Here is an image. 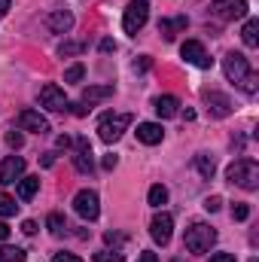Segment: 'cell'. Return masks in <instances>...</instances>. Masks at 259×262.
<instances>
[{
  "label": "cell",
  "mask_w": 259,
  "mask_h": 262,
  "mask_svg": "<svg viewBox=\"0 0 259 262\" xmlns=\"http://www.w3.org/2000/svg\"><path fill=\"white\" fill-rule=\"evenodd\" d=\"M226 180L232 186H241V189L253 192V189H259V165L253 159H238L226 168Z\"/></svg>",
  "instance_id": "obj_1"
},
{
  "label": "cell",
  "mask_w": 259,
  "mask_h": 262,
  "mask_svg": "<svg viewBox=\"0 0 259 262\" xmlns=\"http://www.w3.org/2000/svg\"><path fill=\"white\" fill-rule=\"evenodd\" d=\"M213 244H217V229H210L207 223H192L186 229V235H183V247L189 253H198V256L207 253Z\"/></svg>",
  "instance_id": "obj_2"
},
{
  "label": "cell",
  "mask_w": 259,
  "mask_h": 262,
  "mask_svg": "<svg viewBox=\"0 0 259 262\" xmlns=\"http://www.w3.org/2000/svg\"><path fill=\"white\" fill-rule=\"evenodd\" d=\"M131 113H107L101 122H98V137L104 140V143H116L122 134H125V128L131 125Z\"/></svg>",
  "instance_id": "obj_3"
},
{
  "label": "cell",
  "mask_w": 259,
  "mask_h": 262,
  "mask_svg": "<svg viewBox=\"0 0 259 262\" xmlns=\"http://www.w3.org/2000/svg\"><path fill=\"white\" fill-rule=\"evenodd\" d=\"M146 18H149V3L146 0H131L128 6H125V12H122V28H125V34H137L143 25H146Z\"/></svg>",
  "instance_id": "obj_4"
},
{
  "label": "cell",
  "mask_w": 259,
  "mask_h": 262,
  "mask_svg": "<svg viewBox=\"0 0 259 262\" xmlns=\"http://www.w3.org/2000/svg\"><path fill=\"white\" fill-rule=\"evenodd\" d=\"M247 0H213L210 3V18L217 21H235V18H244L247 15Z\"/></svg>",
  "instance_id": "obj_5"
},
{
  "label": "cell",
  "mask_w": 259,
  "mask_h": 262,
  "mask_svg": "<svg viewBox=\"0 0 259 262\" xmlns=\"http://www.w3.org/2000/svg\"><path fill=\"white\" fill-rule=\"evenodd\" d=\"M40 107H46V110H52V113H67V110H70V101H67L64 89H58L55 82H46V85L40 89Z\"/></svg>",
  "instance_id": "obj_6"
},
{
  "label": "cell",
  "mask_w": 259,
  "mask_h": 262,
  "mask_svg": "<svg viewBox=\"0 0 259 262\" xmlns=\"http://www.w3.org/2000/svg\"><path fill=\"white\" fill-rule=\"evenodd\" d=\"M73 210L82 216V220H98V213H101V198L95 189H79L76 198H73Z\"/></svg>",
  "instance_id": "obj_7"
},
{
  "label": "cell",
  "mask_w": 259,
  "mask_h": 262,
  "mask_svg": "<svg viewBox=\"0 0 259 262\" xmlns=\"http://www.w3.org/2000/svg\"><path fill=\"white\" fill-rule=\"evenodd\" d=\"M223 73H226L229 82L241 85V79L250 73V61H247V55H241V52H229V55L223 58Z\"/></svg>",
  "instance_id": "obj_8"
},
{
  "label": "cell",
  "mask_w": 259,
  "mask_h": 262,
  "mask_svg": "<svg viewBox=\"0 0 259 262\" xmlns=\"http://www.w3.org/2000/svg\"><path fill=\"white\" fill-rule=\"evenodd\" d=\"M171 232H174V216H171V213H165V210H162V213H156V216H153V223H149V235H153V241L165 247V244L171 241Z\"/></svg>",
  "instance_id": "obj_9"
},
{
  "label": "cell",
  "mask_w": 259,
  "mask_h": 262,
  "mask_svg": "<svg viewBox=\"0 0 259 262\" xmlns=\"http://www.w3.org/2000/svg\"><path fill=\"white\" fill-rule=\"evenodd\" d=\"M25 177V159L21 156H6L0 162V186H9V183H18Z\"/></svg>",
  "instance_id": "obj_10"
},
{
  "label": "cell",
  "mask_w": 259,
  "mask_h": 262,
  "mask_svg": "<svg viewBox=\"0 0 259 262\" xmlns=\"http://www.w3.org/2000/svg\"><path fill=\"white\" fill-rule=\"evenodd\" d=\"M18 131H34V134H49V119L37 110H21L18 113Z\"/></svg>",
  "instance_id": "obj_11"
},
{
  "label": "cell",
  "mask_w": 259,
  "mask_h": 262,
  "mask_svg": "<svg viewBox=\"0 0 259 262\" xmlns=\"http://www.w3.org/2000/svg\"><path fill=\"white\" fill-rule=\"evenodd\" d=\"M180 55L186 58V64H195V67H201V70H207V67L213 64V58H207V52H204V46L198 40H186L180 46Z\"/></svg>",
  "instance_id": "obj_12"
},
{
  "label": "cell",
  "mask_w": 259,
  "mask_h": 262,
  "mask_svg": "<svg viewBox=\"0 0 259 262\" xmlns=\"http://www.w3.org/2000/svg\"><path fill=\"white\" fill-rule=\"evenodd\" d=\"M204 104H207V113H210L213 119H226V116L232 113V101H229V95H223V92H207V95H204Z\"/></svg>",
  "instance_id": "obj_13"
},
{
  "label": "cell",
  "mask_w": 259,
  "mask_h": 262,
  "mask_svg": "<svg viewBox=\"0 0 259 262\" xmlns=\"http://www.w3.org/2000/svg\"><path fill=\"white\" fill-rule=\"evenodd\" d=\"M73 168L79 174H92L95 171V159H92V146L85 137H76V152H73Z\"/></svg>",
  "instance_id": "obj_14"
},
{
  "label": "cell",
  "mask_w": 259,
  "mask_h": 262,
  "mask_svg": "<svg viewBox=\"0 0 259 262\" xmlns=\"http://www.w3.org/2000/svg\"><path fill=\"white\" fill-rule=\"evenodd\" d=\"M46 28H49L52 34H67V31L73 28V12H70V9H52V12L46 15Z\"/></svg>",
  "instance_id": "obj_15"
},
{
  "label": "cell",
  "mask_w": 259,
  "mask_h": 262,
  "mask_svg": "<svg viewBox=\"0 0 259 262\" xmlns=\"http://www.w3.org/2000/svg\"><path fill=\"white\" fill-rule=\"evenodd\" d=\"M134 134H137V140H140V143H146V146H156V143H162L165 128H162L159 122H140Z\"/></svg>",
  "instance_id": "obj_16"
},
{
  "label": "cell",
  "mask_w": 259,
  "mask_h": 262,
  "mask_svg": "<svg viewBox=\"0 0 259 262\" xmlns=\"http://www.w3.org/2000/svg\"><path fill=\"white\" fill-rule=\"evenodd\" d=\"M107 98H113V85H89V89L82 92V101H79V104H85V107L92 110L95 104H101V101H107Z\"/></svg>",
  "instance_id": "obj_17"
},
{
  "label": "cell",
  "mask_w": 259,
  "mask_h": 262,
  "mask_svg": "<svg viewBox=\"0 0 259 262\" xmlns=\"http://www.w3.org/2000/svg\"><path fill=\"white\" fill-rule=\"evenodd\" d=\"M153 107H156L159 119H171V116H177V113H180V101H177L174 95H159Z\"/></svg>",
  "instance_id": "obj_18"
},
{
  "label": "cell",
  "mask_w": 259,
  "mask_h": 262,
  "mask_svg": "<svg viewBox=\"0 0 259 262\" xmlns=\"http://www.w3.org/2000/svg\"><path fill=\"white\" fill-rule=\"evenodd\" d=\"M186 25H189V21H186L183 15H180V18H162V21H159V34H162L165 40H174L177 31H183Z\"/></svg>",
  "instance_id": "obj_19"
},
{
  "label": "cell",
  "mask_w": 259,
  "mask_h": 262,
  "mask_svg": "<svg viewBox=\"0 0 259 262\" xmlns=\"http://www.w3.org/2000/svg\"><path fill=\"white\" fill-rule=\"evenodd\" d=\"M195 171H198L204 180H213V174H217V162H213V156L198 152V156H195Z\"/></svg>",
  "instance_id": "obj_20"
},
{
  "label": "cell",
  "mask_w": 259,
  "mask_h": 262,
  "mask_svg": "<svg viewBox=\"0 0 259 262\" xmlns=\"http://www.w3.org/2000/svg\"><path fill=\"white\" fill-rule=\"evenodd\" d=\"M241 40H244L247 49H256L259 46V21L256 18H247V21H244V28H241Z\"/></svg>",
  "instance_id": "obj_21"
},
{
  "label": "cell",
  "mask_w": 259,
  "mask_h": 262,
  "mask_svg": "<svg viewBox=\"0 0 259 262\" xmlns=\"http://www.w3.org/2000/svg\"><path fill=\"white\" fill-rule=\"evenodd\" d=\"M37 189H40V177H21L15 192H18V198H21V201H31V198L37 195Z\"/></svg>",
  "instance_id": "obj_22"
},
{
  "label": "cell",
  "mask_w": 259,
  "mask_h": 262,
  "mask_svg": "<svg viewBox=\"0 0 259 262\" xmlns=\"http://www.w3.org/2000/svg\"><path fill=\"white\" fill-rule=\"evenodd\" d=\"M82 52H85V43L82 40H64L58 46V55L61 58H73V55H82Z\"/></svg>",
  "instance_id": "obj_23"
},
{
  "label": "cell",
  "mask_w": 259,
  "mask_h": 262,
  "mask_svg": "<svg viewBox=\"0 0 259 262\" xmlns=\"http://www.w3.org/2000/svg\"><path fill=\"white\" fill-rule=\"evenodd\" d=\"M25 259H28V253L21 247H6L0 241V262H25Z\"/></svg>",
  "instance_id": "obj_24"
},
{
  "label": "cell",
  "mask_w": 259,
  "mask_h": 262,
  "mask_svg": "<svg viewBox=\"0 0 259 262\" xmlns=\"http://www.w3.org/2000/svg\"><path fill=\"white\" fill-rule=\"evenodd\" d=\"M46 229H49V235H64V229H67V220H64V213H49L46 216Z\"/></svg>",
  "instance_id": "obj_25"
},
{
  "label": "cell",
  "mask_w": 259,
  "mask_h": 262,
  "mask_svg": "<svg viewBox=\"0 0 259 262\" xmlns=\"http://www.w3.org/2000/svg\"><path fill=\"white\" fill-rule=\"evenodd\" d=\"M146 201H149L153 207H162V204H168V189H165L162 183L149 186V195H146Z\"/></svg>",
  "instance_id": "obj_26"
},
{
  "label": "cell",
  "mask_w": 259,
  "mask_h": 262,
  "mask_svg": "<svg viewBox=\"0 0 259 262\" xmlns=\"http://www.w3.org/2000/svg\"><path fill=\"white\" fill-rule=\"evenodd\" d=\"M15 210H18L15 198L6 195V192H0V216H15Z\"/></svg>",
  "instance_id": "obj_27"
},
{
  "label": "cell",
  "mask_w": 259,
  "mask_h": 262,
  "mask_svg": "<svg viewBox=\"0 0 259 262\" xmlns=\"http://www.w3.org/2000/svg\"><path fill=\"white\" fill-rule=\"evenodd\" d=\"M82 76H85V67H82V64H70V67L64 70V82H67V85H73V82H79Z\"/></svg>",
  "instance_id": "obj_28"
},
{
  "label": "cell",
  "mask_w": 259,
  "mask_h": 262,
  "mask_svg": "<svg viewBox=\"0 0 259 262\" xmlns=\"http://www.w3.org/2000/svg\"><path fill=\"white\" fill-rule=\"evenodd\" d=\"M250 216V204H244V201H238V204H232V220H238V223H244Z\"/></svg>",
  "instance_id": "obj_29"
},
{
  "label": "cell",
  "mask_w": 259,
  "mask_h": 262,
  "mask_svg": "<svg viewBox=\"0 0 259 262\" xmlns=\"http://www.w3.org/2000/svg\"><path fill=\"white\" fill-rule=\"evenodd\" d=\"M95 262H122V253L119 250H98Z\"/></svg>",
  "instance_id": "obj_30"
},
{
  "label": "cell",
  "mask_w": 259,
  "mask_h": 262,
  "mask_svg": "<svg viewBox=\"0 0 259 262\" xmlns=\"http://www.w3.org/2000/svg\"><path fill=\"white\" fill-rule=\"evenodd\" d=\"M104 241H107L113 250H122V244H125V235H119V232H107V235H104Z\"/></svg>",
  "instance_id": "obj_31"
},
{
  "label": "cell",
  "mask_w": 259,
  "mask_h": 262,
  "mask_svg": "<svg viewBox=\"0 0 259 262\" xmlns=\"http://www.w3.org/2000/svg\"><path fill=\"white\" fill-rule=\"evenodd\" d=\"M6 143H9V146H12V149H21V143H25V134H21V131H9V134H6Z\"/></svg>",
  "instance_id": "obj_32"
},
{
  "label": "cell",
  "mask_w": 259,
  "mask_h": 262,
  "mask_svg": "<svg viewBox=\"0 0 259 262\" xmlns=\"http://www.w3.org/2000/svg\"><path fill=\"white\" fill-rule=\"evenodd\" d=\"M256 73H247V76H244V79H241V89H244V92H250V95H253V92H256Z\"/></svg>",
  "instance_id": "obj_33"
},
{
  "label": "cell",
  "mask_w": 259,
  "mask_h": 262,
  "mask_svg": "<svg viewBox=\"0 0 259 262\" xmlns=\"http://www.w3.org/2000/svg\"><path fill=\"white\" fill-rule=\"evenodd\" d=\"M204 207H207L210 213H217V210L223 207V198H220V195H210V198H207V201H204Z\"/></svg>",
  "instance_id": "obj_34"
},
{
  "label": "cell",
  "mask_w": 259,
  "mask_h": 262,
  "mask_svg": "<svg viewBox=\"0 0 259 262\" xmlns=\"http://www.w3.org/2000/svg\"><path fill=\"white\" fill-rule=\"evenodd\" d=\"M52 262H82V259H79L76 253H64V250H61V253H55V256H52Z\"/></svg>",
  "instance_id": "obj_35"
},
{
  "label": "cell",
  "mask_w": 259,
  "mask_h": 262,
  "mask_svg": "<svg viewBox=\"0 0 259 262\" xmlns=\"http://www.w3.org/2000/svg\"><path fill=\"white\" fill-rule=\"evenodd\" d=\"M116 165H119V159H116V156H104V162H101V168H104V171H113Z\"/></svg>",
  "instance_id": "obj_36"
},
{
  "label": "cell",
  "mask_w": 259,
  "mask_h": 262,
  "mask_svg": "<svg viewBox=\"0 0 259 262\" xmlns=\"http://www.w3.org/2000/svg\"><path fill=\"white\" fill-rule=\"evenodd\" d=\"M21 232H25V235H37V223H34V220H25V223H21Z\"/></svg>",
  "instance_id": "obj_37"
},
{
  "label": "cell",
  "mask_w": 259,
  "mask_h": 262,
  "mask_svg": "<svg viewBox=\"0 0 259 262\" xmlns=\"http://www.w3.org/2000/svg\"><path fill=\"white\" fill-rule=\"evenodd\" d=\"M149 64H153V61H149L146 55H140V58L134 61V70H149Z\"/></svg>",
  "instance_id": "obj_38"
},
{
  "label": "cell",
  "mask_w": 259,
  "mask_h": 262,
  "mask_svg": "<svg viewBox=\"0 0 259 262\" xmlns=\"http://www.w3.org/2000/svg\"><path fill=\"white\" fill-rule=\"evenodd\" d=\"M40 165H43V168H52V165H55V152H43Z\"/></svg>",
  "instance_id": "obj_39"
},
{
  "label": "cell",
  "mask_w": 259,
  "mask_h": 262,
  "mask_svg": "<svg viewBox=\"0 0 259 262\" xmlns=\"http://www.w3.org/2000/svg\"><path fill=\"white\" fill-rule=\"evenodd\" d=\"M210 262H235V256H232V253H213Z\"/></svg>",
  "instance_id": "obj_40"
},
{
  "label": "cell",
  "mask_w": 259,
  "mask_h": 262,
  "mask_svg": "<svg viewBox=\"0 0 259 262\" xmlns=\"http://www.w3.org/2000/svg\"><path fill=\"white\" fill-rule=\"evenodd\" d=\"M70 143H73V140H70L67 134H58V140H55V146H58V149H67Z\"/></svg>",
  "instance_id": "obj_41"
},
{
  "label": "cell",
  "mask_w": 259,
  "mask_h": 262,
  "mask_svg": "<svg viewBox=\"0 0 259 262\" xmlns=\"http://www.w3.org/2000/svg\"><path fill=\"white\" fill-rule=\"evenodd\" d=\"M137 262H159V256H156L153 250H143V253H140V259H137Z\"/></svg>",
  "instance_id": "obj_42"
},
{
  "label": "cell",
  "mask_w": 259,
  "mask_h": 262,
  "mask_svg": "<svg viewBox=\"0 0 259 262\" xmlns=\"http://www.w3.org/2000/svg\"><path fill=\"white\" fill-rule=\"evenodd\" d=\"M101 52H116V43L113 40H101Z\"/></svg>",
  "instance_id": "obj_43"
},
{
  "label": "cell",
  "mask_w": 259,
  "mask_h": 262,
  "mask_svg": "<svg viewBox=\"0 0 259 262\" xmlns=\"http://www.w3.org/2000/svg\"><path fill=\"white\" fill-rule=\"evenodd\" d=\"M70 107H73V113H76V116H85V113H89V107H85V104H70Z\"/></svg>",
  "instance_id": "obj_44"
},
{
  "label": "cell",
  "mask_w": 259,
  "mask_h": 262,
  "mask_svg": "<svg viewBox=\"0 0 259 262\" xmlns=\"http://www.w3.org/2000/svg\"><path fill=\"white\" fill-rule=\"evenodd\" d=\"M9 6H12V0H0V18L9 12Z\"/></svg>",
  "instance_id": "obj_45"
},
{
  "label": "cell",
  "mask_w": 259,
  "mask_h": 262,
  "mask_svg": "<svg viewBox=\"0 0 259 262\" xmlns=\"http://www.w3.org/2000/svg\"><path fill=\"white\" fill-rule=\"evenodd\" d=\"M6 238H9V226L0 220V241H6Z\"/></svg>",
  "instance_id": "obj_46"
}]
</instances>
